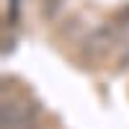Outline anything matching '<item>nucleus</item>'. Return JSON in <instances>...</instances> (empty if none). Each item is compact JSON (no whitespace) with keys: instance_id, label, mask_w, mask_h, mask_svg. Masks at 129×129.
I'll use <instances>...</instances> for the list:
<instances>
[{"instance_id":"nucleus-1","label":"nucleus","mask_w":129,"mask_h":129,"mask_svg":"<svg viewBox=\"0 0 129 129\" xmlns=\"http://www.w3.org/2000/svg\"><path fill=\"white\" fill-rule=\"evenodd\" d=\"M39 106L31 103L28 98L13 95L8 98L3 95V106H0V126L3 129H34L39 124Z\"/></svg>"},{"instance_id":"nucleus-2","label":"nucleus","mask_w":129,"mask_h":129,"mask_svg":"<svg viewBox=\"0 0 129 129\" xmlns=\"http://www.w3.org/2000/svg\"><path fill=\"white\" fill-rule=\"evenodd\" d=\"M119 64L121 67H129V41L121 47V52H119Z\"/></svg>"}]
</instances>
